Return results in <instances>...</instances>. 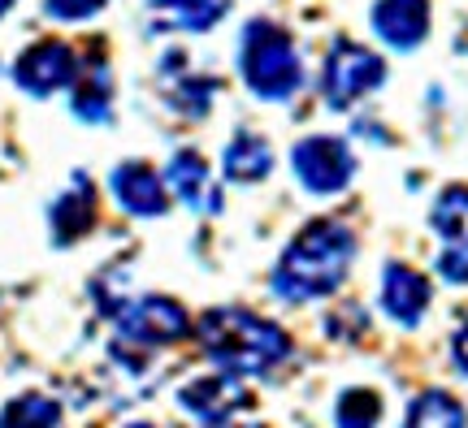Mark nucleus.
Wrapping results in <instances>:
<instances>
[{
    "instance_id": "obj_1",
    "label": "nucleus",
    "mask_w": 468,
    "mask_h": 428,
    "mask_svg": "<svg viewBox=\"0 0 468 428\" xmlns=\"http://www.w3.org/2000/svg\"><path fill=\"white\" fill-rule=\"evenodd\" d=\"M351 260H356V234L343 221H308L278 256L269 286L286 303H313L335 295L347 281Z\"/></svg>"
},
{
    "instance_id": "obj_2",
    "label": "nucleus",
    "mask_w": 468,
    "mask_h": 428,
    "mask_svg": "<svg viewBox=\"0 0 468 428\" xmlns=\"http://www.w3.org/2000/svg\"><path fill=\"white\" fill-rule=\"evenodd\" d=\"M204 355L230 377H265L291 355V338L282 325L248 308H208L196 325Z\"/></svg>"
},
{
    "instance_id": "obj_17",
    "label": "nucleus",
    "mask_w": 468,
    "mask_h": 428,
    "mask_svg": "<svg viewBox=\"0 0 468 428\" xmlns=\"http://www.w3.org/2000/svg\"><path fill=\"white\" fill-rule=\"evenodd\" d=\"M221 169H226L230 182H243V186L269 178V169H273V148H269V139L256 130H239L230 143H226V151H221Z\"/></svg>"
},
{
    "instance_id": "obj_25",
    "label": "nucleus",
    "mask_w": 468,
    "mask_h": 428,
    "mask_svg": "<svg viewBox=\"0 0 468 428\" xmlns=\"http://www.w3.org/2000/svg\"><path fill=\"white\" fill-rule=\"evenodd\" d=\"M218 428H261V424H218Z\"/></svg>"
},
{
    "instance_id": "obj_11",
    "label": "nucleus",
    "mask_w": 468,
    "mask_h": 428,
    "mask_svg": "<svg viewBox=\"0 0 468 428\" xmlns=\"http://www.w3.org/2000/svg\"><path fill=\"white\" fill-rule=\"evenodd\" d=\"M109 191H113L117 208L131 216H161L169 208L165 178L152 165H144V161H122V165L109 173Z\"/></svg>"
},
{
    "instance_id": "obj_8",
    "label": "nucleus",
    "mask_w": 468,
    "mask_h": 428,
    "mask_svg": "<svg viewBox=\"0 0 468 428\" xmlns=\"http://www.w3.org/2000/svg\"><path fill=\"white\" fill-rule=\"evenodd\" d=\"M430 225L438 234V277L468 286V186H447L434 199Z\"/></svg>"
},
{
    "instance_id": "obj_10",
    "label": "nucleus",
    "mask_w": 468,
    "mask_h": 428,
    "mask_svg": "<svg viewBox=\"0 0 468 428\" xmlns=\"http://www.w3.org/2000/svg\"><path fill=\"white\" fill-rule=\"evenodd\" d=\"M430 14H434L430 0H373L368 22L386 48L412 52L417 44L430 39Z\"/></svg>"
},
{
    "instance_id": "obj_13",
    "label": "nucleus",
    "mask_w": 468,
    "mask_h": 428,
    "mask_svg": "<svg viewBox=\"0 0 468 428\" xmlns=\"http://www.w3.org/2000/svg\"><path fill=\"white\" fill-rule=\"evenodd\" d=\"M165 186L169 195H178L186 208H196V213H218L221 199H218V182H213V169L204 161L200 151H174L165 165Z\"/></svg>"
},
{
    "instance_id": "obj_3",
    "label": "nucleus",
    "mask_w": 468,
    "mask_h": 428,
    "mask_svg": "<svg viewBox=\"0 0 468 428\" xmlns=\"http://www.w3.org/2000/svg\"><path fill=\"white\" fill-rule=\"evenodd\" d=\"M239 74L256 99L269 104L295 99V91L303 87V61L295 52V39L269 17L248 22L239 35Z\"/></svg>"
},
{
    "instance_id": "obj_9",
    "label": "nucleus",
    "mask_w": 468,
    "mask_h": 428,
    "mask_svg": "<svg viewBox=\"0 0 468 428\" xmlns=\"http://www.w3.org/2000/svg\"><path fill=\"white\" fill-rule=\"evenodd\" d=\"M248 385H243V377H230V372H204V377H191L178 390V407H183L186 415H196L200 424L218 428V424H230L234 415L248 407Z\"/></svg>"
},
{
    "instance_id": "obj_4",
    "label": "nucleus",
    "mask_w": 468,
    "mask_h": 428,
    "mask_svg": "<svg viewBox=\"0 0 468 428\" xmlns=\"http://www.w3.org/2000/svg\"><path fill=\"white\" fill-rule=\"evenodd\" d=\"M113 355L126 363H139L152 350H165V346L183 342L191 333L183 303H174L165 295H144L131 298L126 308H117L113 316Z\"/></svg>"
},
{
    "instance_id": "obj_21",
    "label": "nucleus",
    "mask_w": 468,
    "mask_h": 428,
    "mask_svg": "<svg viewBox=\"0 0 468 428\" xmlns=\"http://www.w3.org/2000/svg\"><path fill=\"white\" fill-rule=\"evenodd\" d=\"M218 91H221L218 78H208V74H183L178 83L169 87V104L186 117H204L208 109H213Z\"/></svg>"
},
{
    "instance_id": "obj_7",
    "label": "nucleus",
    "mask_w": 468,
    "mask_h": 428,
    "mask_svg": "<svg viewBox=\"0 0 468 428\" xmlns=\"http://www.w3.org/2000/svg\"><path fill=\"white\" fill-rule=\"evenodd\" d=\"M83 69V57L69 48L66 39H39V44H27L14 61V83L27 91V96H52V91H66L74 87Z\"/></svg>"
},
{
    "instance_id": "obj_12",
    "label": "nucleus",
    "mask_w": 468,
    "mask_h": 428,
    "mask_svg": "<svg viewBox=\"0 0 468 428\" xmlns=\"http://www.w3.org/2000/svg\"><path fill=\"white\" fill-rule=\"evenodd\" d=\"M430 298H434V290H430L425 273H417V268H408L399 260H390L382 268V312L395 325H403V329L420 325L425 312H430Z\"/></svg>"
},
{
    "instance_id": "obj_6",
    "label": "nucleus",
    "mask_w": 468,
    "mask_h": 428,
    "mask_svg": "<svg viewBox=\"0 0 468 428\" xmlns=\"http://www.w3.org/2000/svg\"><path fill=\"white\" fill-rule=\"evenodd\" d=\"M291 169L308 195H338L356 178V156L338 134H308L291 148Z\"/></svg>"
},
{
    "instance_id": "obj_18",
    "label": "nucleus",
    "mask_w": 468,
    "mask_h": 428,
    "mask_svg": "<svg viewBox=\"0 0 468 428\" xmlns=\"http://www.w3.org/2000/svg\"><path fill=\"white\" fill-rule=\"evenodd\" d=\"M403 428H468V415L447 390H425L408 402Z\"/></svg>"
},
{
    "instance_id": "obj_15",
    "label": "nucleus",
    "mask_w": 468,
    "mask_h": 428,
    "mask_svg": "<svg viewBox=\"0 0 468 428\" xmlns=\"http://www.w3.org/2000/svg\"><path fill=\"white\" fill-rule=\"evenodd\" d=\"M52 243L66 247V243H79L91 225H96V186L87 173H74L66 195H57L52 204Z\"/></svg>"
},
{
    "instance_id": "obj_23",
    "label": "nucleus",
    "mask_w": 468,
    "mask_h": 428,
    "mask_svg": "<svg viewBox=\"0 0 468 428\" xmlns=\"http://www.w3.org/2000/svg\"><path fill=\"white\" fill-rule=\"evenodd\" d=\"M452 360H455V368L468 377V320L455 329V338H452Z\"/></svg>"
},
{
    "instance_id": "obj_22",
    "label": "nucleus",
    "mask_w": 468,
    "mask_h": 428,
    "mask_svg": "<svg viewBox=\"0 0 468 428\" xmlns=\"http://www.w3.org/2000/svg\"><path fill=\"white\" fill-rule=\"evenodd\" d=\"M109 5V0H44V14L57 17V22H87L96 17Z\"/></svg>"
},
{
    "instance_id": "obj_20",
    "label": "nucleus",
    "mask_w": 468,
    "mask_h": 428,
    "mask_svg": "<svg viewBox=\"0 0 468 428\" xmlns=\"http://www.w3.org/2000/svg\"><path fill=\"white\" fill-rule=\"evenodd\" d=\"M378 420H382V394L378 390H365V385L343 390V398L335 407L338 428H378Z\"/></svg>"
},
{
    "instance_id": "obj_19",
    "label": "nucleus",
    "mask_w": 468,
    "mask_h": 428,
    "mask_svg": "<svg viewBox=\"0 0 468 428\" xmlns=\"http://www.w3.org/2000/svg\"><path fill=\"white\" fill-rule=\"evenodd\" d=\"M61 407L48 394H17L0 407V428H57Z\"/></svg>"
},
{
    "instance_id": "obj_24",
    "label": "nucleus",
    "mask_w": 468,
    "mask_h": 428,
    "mask_svg": "<svg viewBox=\"0 0 468 428\" xmlns=\"http://www.w3.org/2000/svg\"><path fill=\"white\" fill-rule=\"evenodd\" d=\"M14 5H17V0H0V17L9 14V9H14Z\"/></svg>"
},
{
    "instance_id": "obj_16",
    "label": "nucleus",
    "mask_w": 468,
    "mask_h": 428,
    "mask_svg": "<svg viewBox=\"0 0 468 428\" xmlns=\"http://www.w3.org/2000/svg\"><path fill=\"white\" fill-rule=\"evenodd\" d=\"M230 14V0H148L152 31H213Z\"/></svg>"
},
{
    "instance_id": "obj_14",
    "label": "nucleus",
    "mask_w": 468,
    "mask_h": 428,
    "mask_svg": "<svg viewBox=\"0 0 468 428\" xmlns=\"http://www.w3.org/2000/svg\"><path fill=\"white\" fill-rule=\"evenodd\" d=\"M69 109L87 126H101V121L113 117V74H109V61L101 52L83 57V69L69 87Z\"/></svg>"
},
{
    "instance_id": "obj_5",
    "label": "nucleus",
    "mask_w": 468,
    "mask_h": 428,
    "mask_svg": "<svg viewBox=\"0 0 468 428\" xmlns=\"http://www.w3.org/2000/svg\"><path fill=\"white\" fill-rule=\"evenodd\" d=\"M386 83V61L356 39H338L321 66V96L330 109H351L356 99Z\"/></svg>"
},
{
    "instance_id": "obj_26",
    "label": "nucleus",
    "mask_w": 468,
    "mask_h": 428,
    "mask_svg": "<svg viewBox=\"0 0 468 428\" xmlns=\"http://www.w3.org/2000/svg\"><path fill=\"white\" fill-rule=\"evenodd\" d=\"M126 428H152V424H144V420H134V424H126Z\"/></svg>"
}]
</instances>
